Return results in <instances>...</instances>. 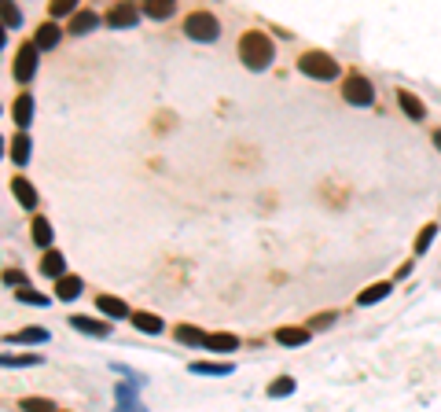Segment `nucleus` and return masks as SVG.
<instances>
[{
    "label": "nucleus",
    "instance_id": "obj_1",
    "mask_svg": "<svg viewBox=\"0 0 441 412\" xmlns=\"http://www.w3.org/2000/svg\"><path fill=\"white\" fill-rule=\"evenodd\" d=\"M239 59L246 70H265L272 63V41L265 34H243L239 41Z\"/></svg>",
    "mask_w": 441,
    "mask_h": 412
},
{
    "label": "nucleus",
    "instance_id": "obj_2",
    "mask_svg": "<svg viewBox=\"0 0 441 412\" xmlns=\"http://www.w3.org/2000/svg\"><path fill=\"white\" fill-rule=\"evenodd\" d=\"M298 67H302V74L320 78V81H335L338 78V63L331 56H324V52H305V56L298 59Z\"/></svg>",
    "mask_w": 441,
    "mask_h": 412
},
{
    "label": "nucleus",
    "instance_id": "obj_3",
    "mask_svg": "<svg viewBox=\"0 0 441 412\" xmlns=\"http://www.w3.org/2000/svg\"><path fill=\"white\" fill-rule=\"evenodd\" d=\"M184 34H188L191 41H202V45H210V41H217L221 26H217V19H213L210 12H195V15H188Z\"/></svg>",
    "mask_w": 441,
    "mask_h": 412
},
{
    "label": "nucleus",
    "instance_id": "obj_4",
    "mask_svg": "<svg viewBox=\"0 0 441 412\" xmlns=\"http://www.w3.org/2000/svg\"><path fill=\"white\" fill-rule=\"evenodd\" d=\"M342 96H346L353 107H368V103L375 100V89L368 78H361V74H353V78H346V85H342Z\"/></svg>",
    "mask_w": 441,
    "mask_h": 412
},
{
    "label": "nucleus",
    "instance_id": "obj_5",
    "mask_svg": "<svg viewBox=\"0 0 441 412\" xmlns=\"http://www.w3.org/2000/svg\"><path fill=\"white\" fill-rule=\"evenodd\" d=\"M37 45H23L19 48V56H15V81L19 85H26V81H34V74H37Z\"/></svg>",
    "mask_w": 441,
    "mask_h": 412
},
{
    "label": "nucleus",
    "instance_id": "obj_6",
    "mask_svg": "<svg viewBox=\"0 0 441 412\" xmlns=\"http://www.w3.org/2000/svg\"><path fill=\"white\" fill-rule=\"evenodd\" d=\"M136 23H140V8L133 0H122V4H114L111 12H107V26H114V30H129Z\"/></svg>",
    "mask_w": 441,
    "mask_h": 412
},
{
    "label": "nucleus",
    "instance_id": "obj_7",
    "mask_svg": "<svg viewBox=\"0 0 441 412\" xmlns=\"http://www.w3.org/2000/svg\"><path fill=\"white\" fill-rule=\"evenodd\" d=\"M70 327H78L85 335H96V339H103V335H111V324L103 321H92V316H70Z\"/></svg>",
    "mask_w": 441,
    "mask_h": 412
},
{
    "label": "nucleus",
    "instance_id": "obj_8",
    "mask_svg": "<svg viewBox=\"0 0 441 412\" xmlns=\"http://www.w3.org/2000/svg\"><path fill=\"white\" fill-rule=\"evenodd\" d=\"M12 192H15V199H19V203H23L26 210L37 206V188L30 184L26 177H15V181H12Z\"/></svg>",
    "mask_w": 441,
    "mask_h": 412
},
{
    "label": "nucleus",
    "instance_id": "obj_9",
    "mask_svg": "<svg viewBox=\"0 0 441 412\" xmlns=\"http://www.w3.org/2000/svg\"><path fill=\"white\" fill-rule=\"evenodd\" d=\"M96 305H100L103 316H111V321H122V316H129V305L122 299H111V294H100L96 299Z\"/></svg>",
    "mask_w": 441,
    "mask_h": 412
},
{
    "label": "nucleus",
    "instance_id": "obj_10",
    "mask_svg": "<svg viewBox=\"0 0 441 412\" xmlns=\"http://www.w3.org/2000/svg\"><path fill=\"white\" fill-rule=\"evenodd\" d=\"M100 26V15L96 12H74V19H70V34H92V30Z\"/></svg>",
    "mask_w": 441,
    "mask_h": 412
},
{
    "label": "nucleus",
    "instance_id": "obj_11",
    "mask_svg": "<svg viewBox=\"0 0 441 412\" xmlns=\"http://www.w3.org/2000/svg\"><path fill=\"white\" fill-rule=\"evenodd\" d=\"M276 343H283V346H305L309 343V332H305V327H279Z\"/></svg>",
    "mask_w": 441,
    "mask_h": 412
},
{
    "label": "nucleus",
    "instance_id": "obj_12",
    "mask_svg": "<svg viewBox=\"0 0 441 412\" xmlns=\"http://www.w3.org/2000/svg\"><path fill=\"white\" fill-rule=\"evenodd\" d=\"M63 269H67V258H63L59 250H45V261H41V272H45V277H63Z\"/></svg>",
    "mask_w": 441,
    "mask_h": 412
},
{
    "label": "nucleus",
    "instance_id": "obj_13",
    "mask_svg": "<svg viewBox=\"0 0 441 412\" xmlns=\"http://www.w3.org/2000/svg\"><path fill=\"white\" fill-rule=\"evenodd\" d=\"M81 288H85V283H81V277H59V288H56V294H59L63 302H70V299H78V294H81Z\"/></svg>",
    "mask_w": 441,
    "mask_h": 412
},
{
    "label": "nucleus",
    "instance_id": "obj_14",
    "mask_svg": "<svg viewBox=\"0 0 441 412\" xmlns=\"http://www.w3.org/2000/svg\"><path fill=\"white\" fill-rule=\"evenodd\" d=\"M133 327H140L144 335H158L162 332V321L155 313H133Z\"/></svg>",
    "mask_w": 441,
    "mask_h": 412
},
{
    "label": "nucleus",
    "instance_id": "obj_15",
    "mask_svg": "<svg viewBox=\"0 0 441 412\" xmlns=\"http://www.w3.org/2000/svg\"><path fill=\"white\" fill-rule=\"evenodd\" d=\"M177 8V0H144V12L151 19H169Z\"/></svg>",
    "mask_w": 441,
    "mask_h": 412
},
{
    "label": "nucleus",
    "instance_id": "obj_16",
    "mask_svg": "<svg viewBox=\"0 0 441 412\" xmlns=\"http://www.w3.org/2000/svg\"><path fill=\"white\" fill-rule=\"evenodd\" d=\"M59 37H63V34H59V26H52V23H45V26L37 30V41H34V45L48 52V48H56V45H59Z\"/></svg>",
    "mask_w": 441,
    "mask_h": 412
},
{
    "label": "nucleus",
    "instance_id": "obj_17",
    "mask_svg": "<svg viewBox=\"0 0 441 412\" xmlns=\"http://www.w3.org/2000/svg\"><path fill=\"white\" fill-rule=\"evenodd\" d=\"M206 350H217V354H228V350H235V346H239V339H235V335H206Z\"/></svg>",
    "mask_w": 441,
    "mask_h": 412
},
{
    "label": "nucleus",
    "instance_id": "obj_18",
    "mask_svg": "<svg viewBox=\"0 0 441 412\" xmlns=\"http://www.w3.org/2000/svg\"><path fill=\"white\" fill-rule=\"evenodd\" d=\"M15 122L23 125V129L34 122V96H19L15 100Z\"/></svg>",
    "mask_w": 441,
    "mask_h": 412
},
{
    "label": "nucleus",
    "instance_id": "obj_19",
    "mask_svg": "<svg viewBox=\"0 0 441 412\" xmlns=\"http://www.w3.org/2000/svg\"><path fill=\"white\" fill-rule=\"evenodd\" d=\"M52 236H56V232H52V225H48L45 217H37V221H34V243H37L41 250H48V247H52Z\"/></svg>",
    "mask_w": 441,
    "mask_h": 412
},
{
    "label": "nucleus",
    "instance_id": "obj_20",
    "mask_svg": "<svg viewBox=\"0 0 441 412\" xmlns=\"http://www.w3.org/2000/svg\"><path fill=\"white\" fill-rule=\"evenodd\" d=\"M12 343H26V346H34V343H48V332H45V327H23L19 335H12Z\"/></svg>",
    "mask_w": 441,
    "mask_h": 412
},
{
    "label": "nucleus",
    "instance_id": "obj_21",
    "mask_svg": "<svg viewBox=\"0 0 441 412\" xmlns=\"http://www.w3.org/2000/svg\"><path fill=\"white\" fill-rule=\"evenodd\" d=\"M397 100H401V107L408 111V118H412V122H423V103H419L416 96H412V92H401V96H397Z\"/></svg>",
    "mask_w": 441,
    "mask_h": 412
},
{
    "label": "nucleus",
    "instance_id": "obj_22",
    "mask_svg": "<svg viewBox=\"0 0 441 412\" xmlns=\"http://www.w3.org/2000/svg\"><path fill=\"white\" fill-rule=\"evenodd\" d=\"M191 372L195 376H228L232 365H213V361H195L191 365Z\"/></svg>",
    "mask_w": 441,
    "mask_h": 412
},
{
    "label": "nucleus",
    "instance_id": "obj_23",
    "mask_svg": "<svg viewBox=\"0 0 441 412\" xmlns=\"http://www.w3.org/2000/svg\"><path fill=\"white\" fill-rule=\"evenodd\" d=\"M12 158L19 166L30 162V136H15V140H12Z\"/></svg>",
    "mask_w": 441,
    "mask_h": 412
},
{
    "label": "nucleus",
    "instance_id": "obj_24",
    "mask_svg": "<svg viewBox=\"0 0 441 412\" xmlns=\"http://www.w3.org/2000/svg\"><path fill=\"white\" fill-rule=\"evenodd\" d=\"M0 19H4V26H19L23 23V12H19L12 0H0Z\"/></svg>",
    "mask_w": 441,
    "mask_h": 412
},
{
    "label": "nucleus",
    "instance_id": "obj_25",
    "mask_svg": "<svg viewBox=\"0 0 441 412\" xmlns=\"http://www.w3.org/2000/svg\"><path fill=\"white\" fill-rule=\"evenodd\" d=\"M177 339L184 346H202V343H206V335H202L199 327H177Z\"/></svg>",
    "mask_w": 441,
    "mask_h": 412
},
{
    "label": "nucleus",
    "instance_id": "obj_26",
    "mask_svg": "<svg viewBox=\"0 0 441 412\" xmlns=\"http://www.w3.org/2000/svg\"><path fill=\"white\" fill-rule=\"evenodd\" d=\"M386 294H390V283H375V288H368L361 294V305H372V302H383Z\"/></svg>",
    "mask_w": 441,
    "mask_h": 412
},
{
    "label": "nucleus",
    "instance_id": "obj_27",
    "mask_svg": "<svg viewBox=\"0 0 441 412\" xmlns=\"http://www.w3.org/2000/svg\"><path fill=\"white\" fill-rule=\"evenodd\" d=\"M118 409H140V401H136V394H133V387H118Z\"/></svg>",
    "mask_w": 441,
    "mask_h": 412
},
{
    "label": "nucleus",
    "instance_id": "obj_28",
    "mask_svg": "<svg viewBox=\"0 0 441 412\" xmlns=\"http://www.w3.org/2000/svg\"><path fill=\"white\" fill-rule=\"evenodd\" d=\"M74 12H78V0H52V19H63Z\"/></svg>",
    "mask_w": 441,
    "mask_h": 412
},
{
    "label": "nucleus",
    "instance_id": "obj_29",
    "mask_svg": "<svg viewBox=\"0 0 441 412\" xmlns=\"http://www.w3.org/2000/svg\"><path fill=\"white\" fill-rule=\"evenodd\" d=\"M287 394H294V379H276L268 387V398H287Z\"/></svg>",
    "mask_w": 441,
    "mask_h": 412
},
{
    "label": "nucleus",
    "instance_id": "obj_30",
    "mask_svg": "<svg viewBox=\"0 0 441 412\" xmlns=\"http://www.w3.org/2000/svg\"><path fill=\"white\" fill-rule=\"evenodd\" d=\"M15 299H19V302H26V305H48V299H45V294H37V291H30V288L15 291Z\"/></svg>",
    "mask_w": 441,
    "mask_h": 412
},
{
    "label": "nucleus",
    "instance_id": "obj_31",
    "mask_svg": "<svg viewBox=\"0 0 441 412\" xmlns=\"http://www.w3.org/2000/svg\"><path fill=\"white\" fill-rule=\"evenodd\" d=\"M434 232H438L434 225H427L423 232H419V239H416V250H427V247H430V243H434Z\"/></svg>",
    "mask_w": 441,
    "mask_h": 412
},
{
    "label": "nucleus",
    "instance_id": "obj_32",
    "mask_svg": "<svg viewBox=\"0 0 441 412\" xmlns=\"http://www.w3.org/2000/svg\"><path fill=\"white\" fill-rule=\"evenodd\" d=\"M37 361H41V357H0V365H19V368H30Z\"/></svg>",
    "mask_w": 441,
    "mask_h": 412
},
{
    "label": "nucleus",
    "instance_id": "obj_33",
    "mask_svg": "<svg viewBox=\"0 0 441 412\" xmlns=\"http://www.w3.org/2000/svg\"><path fill=\"white\" fill-rule=\"evenodd\" d=\"M23 409H30V412H41V409H45V412H48V409H56V405H52V401H41V398H26Z\"/></svg>",
    "mask_w": 441,
    "mask_h": 412
},
{
    "label": "nucleus",
    "instance_id": "obj_34",
    "mask_svg": "<svg viewBox=\"0 0 441 412\" xmlns=\"http://www.w3.org/2000/svg\"><path fill=\"white\" fill-rule=\"evenodd\" d=\"M4 283H12V288L19 283V288H26V277H23V272H15V269H8L4 272Z\"/></svg>",
    "mask_w": 441,
    "mask_h": 412
},
{
    "label": "nucleus",
    "instance_id": "obj_35",
    "mask_svg": "<svg viewBox=\"0 0 441 412\" xmlns=\"http://www.w3.org/2000/svg\"><path fill=\"white\" fill-rule=\"evenodd\" d=\"M4 45H8V26H4V19H0V52H4Z\"/></svg>",
    "mask_w": 441,
    "mask_h": 412
},
{
    "label": "nucleus",
    "instance_id": "obj_36",
    "mask_svg": "<svg viewBox=\"0 0 441 412\" xmlns=\"http://www.w3.org/2000/svg\"><path fill=\"white\" fill-rule=\"evenodd\" d=\"M434 144H438V151H441V133H434Z\"/></svg>",
    "mask_w": 441,
    "mask_h": 412
},
{
    "label": "nucleus",
    "instance_id": "obj_37",
    "mask_svg": "<svg viewBox=\"0 0 441 412\" xmlns=\"http://www.w3.org/2000/svg\"><path fill=\"white\" fill-rule=\"evenodd\" d=\"M0 155H4V140H0Z\"/></svg>",
    "mask_w": 441,
    "mask_h": 412
}]
</instances>
